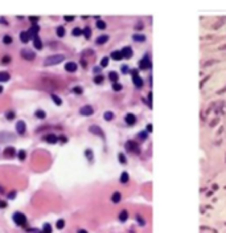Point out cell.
Segmentation results:
<instances>
[{"instance_id": "60d3db41", "label": "cell", "mask_w": 226, "mask_h": 233, "mask_svg": "<svg viewBox=\"0 0 226 233\" xmlns=\"http://www.w3.org/2000/svg\"><path fill=\"white\" fill-rule=\"evenodd\" d=\"M38 19H40V17H38V16H33V17L31 16V17H29V20H31V21L33 23V25H36V23L38 21Z\"/></svg>"}, {"instance_id": "4dcf8cb0", "label": "cell", "mask_w": 226, "mask_h": 233, "mask_svg": "<svg viewBox=\"0 0 226 233\" xmlns=\"http://www.w3.org/2000/svg\"><path fill=\"white\" fill-rule=\"evenodd\" d=\"M42 233H52V226H50V224L46 223V224L42 226Z\"/></svg>"}, {"instance_id": "74e56055", "label": "cell", "mask_w": 226, "mask_h": 233, "mask_svg": "<svg viewBox=\"0 0 226 233\" xmlns=\"http://www.w3.org/2000/svg\"><path fill=\"white\" fill-rule=\"evenodd\" d=\"M107 65H108V58H107V57H103L102 61H101V66L105 68V66H107Z\"/></svg>"}, {"instance_id": "6da1fadb", "label": "cell", "mask_w": 226, "mask_h": 233, "mask_svg": "<svg viewBox=\"0 0 226 233\" xmlns=\"http://www.w3.org/2000/svg\"><path fill=\"white\" fill-rule=\"evenodd\" d=\"M65 60V56L62 54H53V56H49L45 58V65L46 66H50V65H57V64L62 62Z\"/></svg>"}, {"instance_id": "f546056e", "label": "cell", "mask_w": 226, "mask_h": 233, "mask_svg": "<svg viewBox=\"0 0 226 233\" xmlns=\"http://www.w3.org/2000/svg\"><path fill=\"white\" fill-rule=\"evenodd\" d=\"M82 33L85 34V37H86V38H90V36H91V29H90L89 27H86V28L83 29V31H82Z\"/></svg>"}, {"instance_id": "3957f363", "label": "cell", "mask_w": 226, "mask_h": 233, "mask_svg": "<svg viewBox=\"0 0 226 233\" xmlns=\"http://www.w3.org/2000/svg\"><path fill=\"white\" fill-rule=\"evenodd\" d=\"M21 57L22 58H25V60H28V61H32V60H34V57H36V54H34V52H32V50H29V49H24V50H21Z\"/></svg>"}, {"instance_id": "7402d4cb", "label": "cell", "mask_w": 226, "mask_h": 233, "mask_svg": "<svg viewBox=\"0 0 226 233\" xmlns=\"http://www.w3.org/2000/svg\"><path fill=\"white\" fill-rule=\"evenodd\" d=\"M118 77H119V75H118L117 72H110V73H108V78L111 80L112 82H117V81H118Z\"/></svg>"}, {"instance_id": "d590c367", "label": "cell", "mask_w": 226, "mask_h": 233, "mask_svg": "<svg viewBox=\"0 0 226 233\" xmlns=\"http://www.w3.org/2000/svg\"><path fill=\"white\" fill-rule=\"evenodd\" d=\"M72 33H73V36H81V34H82V29H79V28H74Z\"/></svg>"}, {"instance_id": "8d00e7d4", "label": "cell", "mask_w": 226, "mask_h": 233, "mask_svg": "<svg viewBox=\"0 0 226 233\" xmlns=\"http://www.w3.org/2000/svg\"><path fill=\"white\" fill-rule=\"evenodd\" d=\"M9 62H11V57L9 56H4L2 58V64H3V65H7V64H9Z\"/></svg>"}, {"instance_id": "5b68a950", "label": "cell", "mask_w": 226, "mask_h": 233, "mask_svg": "<svg viewBox=\"0 0 226 233\" xmlns=\"http://www.w3.org/2000/svg\"><path fill=\"white\" fill-rule=\"evenodd\" d=\"M16 130H17V132L20 134V135H22V134L25 132V130H27V126H25V122L24 121H19L16 123Z\"/></svg>"}, {"instance_id": "44dd1931", "label": "cell", "mask_w": 226, "mask_h": 233, "mask_svg": "<svg viewBox=\"0 0 226 233\" xmlns=\"http://www.w3.org/2000/svg\"><path fill=\"white\" fill-rule=\"evenodd\" d=\"M108 40V36H106V34H103V36H99L97 38V44H99V45H102V44H105L106 41Z\"/></svg>"}, {"instance_id": "7dc6e473", "label": "cell", "mask_w": 226, "mask_h": 233, "mask_svg": "<svg viewBox=\"0 0 226 233\" xmlns=\"http://www.w3.org/2000/svg\"><path fill=\"white\" fill-rule=\"evenodd\" d=\"M136 219L139 220V224H140V225H144V224H146V223H144V220H142V217H140V216H138Z\"/></svg>"}, {"instance_id": "52a82bcc", "label": "cell", "mask_w": 226, "mask_h": 233, "mask_svg": "<svg viewBox=\"0 0 226 233\" xmlns=\"http://www.w3.org/2000/svg\"><path fill=\"white\" fill-rule=\"evenodd\" d=\"M65 70L69 72V73H74L75 70H77V64L73 62V61H69L65 64Z\"/></svg>"}, {"instance_id": "ab89813d", "label": "cell", "mask_w": 226, "mask_h": 233, "mask_svg": "<svg viewBox=\"0 0 226 233\" xmlns=\"http://www.w3.org/2000/svg\"><path fill=\"white\" fill-rule=\"evenodd\" d=\"M112 89H114V90H117V91H119V90H122V85H120V84H118V82H114Z\"/></svg>"}, {"instance_id": "b9f144b4", "label": "cell", "mask_w": 226, "mask_h": 233, "mask_svg": "<svg viewBox=\"0 0 226 233\" xmlns=\"http://www.w3.org/2000/svg\"><path fill=\"white\" fill-rule=\"evenodd\" d=\"M119 162L120 163H126L127 160H126V156L123 155V154H119Z\"/></svg>"}, {"instance_id": "836d02e7", "label": "cell", "mask_w": 226, "mask_h": 233, "mask_svg": "<svg viewBox=\"0 0 226 233\" xmlns=\"http://www.w3.org/2000/svg\"><path fill=\"white\" fill-rule=\"evenodd\" d=\"M94 82H95V84H102V82H103V75H102V74H98V75H95Z\"/></svg>"}, {"instance_id": "9c48e42d", "label": "cell", "mask_w": 226, "mask_h": 233, "mask_svg": "<svg viewBox=\"0 0 226 233\" xmlns=\"http://www.w3.org/2000/svg\"><path fill=\"white\" fill-rule=\"evenodd\" d=\"M44 141L48 142V143H50V144H54V143L58 142V137H56L54 134H49V135H46V137L44 138Z\"/></svg>"}, {"instance_id": "db71d44e", "label": "cell", "mask_w": 226, "mask_h": 233, "mask_svg": "<svg viewBox=\"0 0 226 233\" xmlns=\"http://www.w3.org/2000/svg\"><path fill=\"white\" fill-rule=\"evenodd\" d=\"M0 192H4V188L2 187V185H0Z\"/></svg>"}, {"instance_id": "484cf974", "label": "cell", "mask_w": 226, "mask_h": 233, "mask_svg": "<svg viewBox=\"0 0 226 233\" xmlns=\"http://www.w3.org/2000/svg\"><path fill=\"white\" fill-rule=\"evenodd\" d=\"M128 179H130V176H128V173H127V172H123L120 175V183H127V182H128Z\"/></svg>"}, {"instance_id": "83f0119b", "label": "cell", "mask_w": 226, "mask_h": 233, "mask_svg": "<svg viewBox=\"0 0 226 233\" xmlns=\"http://www.w3.org/2000/svg\"><path fill=\"white\" fill-rule=\"evenodd\" d=\"M57 36H58V37H63V36H65V28H63V27H58V28H57Z\"/></svg>"}, {"instance_id": "8fae6325", "label": "cell", "mask_w": 226, "mask_h": 233, "mask_svg": "<svg viewBox=\"0 0 226 233\" xmlns=\"http://www.w3.org/2000/svg\"><path fill=\"white\" fill-rule=\"evenodd\" d=\"M120 52H122V56L126 57V58H131L132 57V49L130 48V46H126V48H123Z\"/></svg>"}, {"instance_id": "d4e9b609", "label": "cell", "mask_w": 226, "mask_h": 233, "mask_svg": "<svg viewBox=\"0 0 226 233\" xmlns=\"http://www.w3.org/2000/svg\"><path fill=\"white\" fill-rule=\"evenodd\" d=\"M34 115H36L37 118H40V119H44L46 114H45V111H44V110H36V113H34Z\"/></svg>"}, {"instance_id": "e575fe53", "label": "cell", "mask_w": 226, "mask_h": 233, "mask_svg": "<svg viewBox=\"0 0 226 233\" xmlns=\"http://www.w3.org/2000/svg\"><path fill=\"white\" fill-rule=\"evenodd\" d=\"M17 156H19V159H20V160H24V159H25V156H27V152H25L24 150H20V151H19V154H17Z\"/></svg>"}, {"instance_id": "4fadbf2b", "label": "cell", "mask_w": 226, "mask_h": 233, "mask_svg": "<svg viewBox=\"0 0 226 233\" xmlns=\"http://www.w3.org/2000/svg\"><path fill=\"white\" fill-rule=\"evenodd\" d=\"M15 154H16V150L13 147H7V148L4 150V156H7V158H9V156L12 158Z\"/></svg>"}, {"instance_id": "7bdbcfd3", "label": "cell", "mask_w": 226, "mask_h": 233, "mask_svg": "<svg viewBox=\"0 0 226 233\" xmlns=\"http://www.w3.org/2000/svg\"><path fill=\"white\" fill-rule=\"evenodd\" d=\"M73 91H74V93H77V94H81V93H82V89H81V87H74Z\"/></svg>"}, {"instance_id": "d6986e66", "label": "cell", "mask_w": 226, "mask_h": 233, "mask_svg": "<svg viewBox=\"0 0 226 233\" xmlns=\"http://www.w3.org/2000/svg\"><path fill=\"white\" fill-rule=\"evenodd\" d=\"M127 219H128V212H127V211H120V213H119V220L122 221V223H124Z\"/></svg>"}, {"instance_id": "ba28073f", "label": "cell", "mask_w": 226, "mask_h": 233, "mask_svg": "<svg viewBox=\"0 0 226 233\" xmlns=\"http://www.w3.org/2000/svg\"><path fill=\"white\" fill-rule=\"evenodd\" d=\"M90 132L95 134V135H99L101 138H105V134L101 130V127H98V126H90Z\"/></svg>"}, {"instance_id": "5bb4252c", "label": "cell", "mask_w": 226, "mask_h": 233, "mask_svg": "<svg viewBox=\"0 0 226 233\" xmlns=\"http://www.w3.org/2000/svg\"><path fill=\"white\" fill-rule=\"evenodd\" d=\"M132 74H134V84L138 86V87H140L142 85H143V81H142V78L139 77V75L136 74V70H134L132 72Z\"/></svg>"}, {"instance_id": "7a4b0ae2", "label": "cell", "mask_w": 226, "mask_h": 233, "mask_svg": "<svg viewBox=\"0 0 226 233\" xmlns=\"http://www.w3.org/2000/svg\"><path fill=\"white\" fill-rule=\"evenodd\" d=\"M13 221L19 225V226H27L28 225V220H27V217H25V215L24 213H21V212H16L15 215H13Z\"/></svg>"}, {"instance_id": "bcb514c9", "label": "cell", "mask_w": 226, "mask_h": 233, "mask_svg": "<svg viewBox=\"0 0 226 233\" xmlns=\"http://www.w3.org/2000/svg\"><path fill=\"white\" fill-rule=\"evenodd\" d=\"M63 19H65L66 21H73L74 20V16H65Z\"/></svg>"}, {"instance_id": "f907efd6", "label": "cell", "mask_w": 226, "mask_h": 233, "mask_svg": "<svg viewBox=\"0 0 226 233\" xmlns=\"http://www.w3.org/2000/svg\"><path fill=\"white\" fill-rule=\"evenodd\" d=\"M5 205H7V204H5V203H2V201H0V208H4Z\"/></svg>"}, {"instance_id": "f35d334b", "label": "cell", "mask_w": 226, "mask_h": 233, "mask_svg": "<svg viewBox=\"0 0 226 233\" xmlns=\"http://www.w3.org/2000/svg\"><path fill=\"white\" fill-rule=\"evenodd\" d=\"M5 115H7V119H8V121H12V119H15V113H13V111H8V113L5 114Z\"/></svg>"}, {"instance_id": "816d5d0a", "label": "cell", "mask_w": 226, "mask_h": 233, "mask_svg": "<svg viewBox=\"0 0 226 233\" xmlns=\"http://www.w3.org/2000/svg\"><path fill=\"white\" fill-rule=\"evenodd\" d=\"M78 233H87V230H85V229H79V230H78Z\"/></svg>"}, {"instance_id": "277c9868", "label": "cell", "mask_w": 226, "mask_h": 233, "mask_svg": "<svg viewBox=\"0 0 226 233\" xmlns=\"http://www.w3.org/2000/svg\"><path fill=\"white\" fill-rule=\"evenodd\" d=\"M79 113L82 114V115H85V116H89V115H91L93 113H94V109H93V107L90 106V105H86V106L81 107Z\"/></svg>"}, {"instance_id": "11a10c76", "label": "cell", "mask_w": 226, "mask_h": 233, "mask_svg": "<svg viewBox=\"0 0 226 233\" xmlns=\"http://www.w3.org/2000/svg\"><path fill=\"white\" fill-rule=\"evenodd\" d=\"M0 93H3V86L0 85Z\"/></svg>"}, {"instance_id": "30bf717a", "label": "cell", "mask_w": 226, "mask_h": 233, "mask_svg": "<svg viewBox=\"0 0 226 233\" xmlns=\"http://www.w3.org/2000/svg\"><path fill=\"white\" fill-rule=\"evenodd\" d=\"M38 31H40L38 25H32V28L29 29V31H27V32H28V34H29V37L34 38V37H37V33H38Z\"/></svg>"}, {"instance_id": "2e32d148", "label": "cell", "mask_w": 226, "mask_h": 233, "mask_svg": "<svg viewBox=\"0 0 226 233\" xmlns=\"http://www.w3.org/2000/svg\"><path fill=\"white\" fill-rule=\"evenodd\" d=\"M33 45H34L36 49H42V43H41V40L38 38V36L33 38Z\"/></svg>"}, {"instance_id": "603a6c76", "label": "cell", "mask_w": 226, "mask_h": 233, "mask_svg": "<svg viewBox=\"0 0 226 233\" xmlns=\"http://www.w3.org/2000/svg\"><path fill=\"white\" fill-rule=\"evenodd\" d=\"M52 100H53V102L57 105V106H61V105H62L61 98H60V97H57L56 94H52Z\"/></svg>"}, {"instance_id": "9a60e30c", "label": "cell", "mask_w": 226, "mask_h": 233, "mask_svg": "<svg viewBox=\"0 0 226 233\" xmlns=\"http://www.w3.org/2000/svg\"><path fill=\"white\" fill-rule=\"evenodd\" d=\"M9 73L7 72H0V82H7V81L9 80Z\"/></svg>"}, {"instance_id": "f5cc1de1", "label": "cell", "mask_w": 226, "mask_h": 233, "mask_svg": "<svg viewBox=\"0 0 226 233\" xmlns=\"http://www.w3.org/2000/svg\"><path fill=\"white\" fill-rule=\"evenodd\" d=\"M81 64H82V66H83V68H86V66H87V64H86L85 61H82V62H81Z\"/></svg>"}, {"instance_id": "8992f818", "label": "cell", "mask_w": 226, "mask_h": 233, "mask_svg": "<svg viewBox=\"0 0 226 233\" xmlns=\"http://www.w3.org/2000/svg\"><path fill=\"white\" fill-rule=\"evenodd\" d=\"M126 147H127V150L128 151H131V152H135V154H138L139 152V147H138V144L135 143V142H127L126 143Z\"/></svg>"}, {"instance_id": "681fc988", "label": "cell", "mask_w": 226, "mask_h": 233, "mask_svg": "<svg viewBox=\"0 0 226 233\" xmlns=\"http://www.w3.org/2000/svg\"><path fill=\"white\" fill-rule=\"evenodd\" d=\"M58 141H61V142H66L67 139H66V137H58Z\"/></svg>"}, {"instance_id": "cb8c5ba5", "label": "cell", "mask_w": 226, "mask_h": 233, "mask_svg": "<svg viewBox=\"0 0 226 233\" xmlns=\"http://www.w3.org/2000/svg\"><path fill=\"white\" fill-rule=\"evenodd\" d=\"M151 65H149V61L147 60V58H144V60H142L140 61V68L142 69H147V68H149Z\"/></svg>"}, {"instance_id": "ee69618b", "label": "cell", "mask_w": 226, "mask_h": 233, "mask_svg": "<svg viewBox=\"0 0 226 233\" xmlns=\"http://www.w3.org/2000/svg\"><path fill=\"white\" fill-rule=\"evenodd\" d=\"M15 196H16V192L13 191V192H11V193H8V199H15Z\"/></svg>"}, {"instance_id": "ac0fdd59", "label": "cell", "mask_w": 226, "mask_h": 233, "mask_svg": "<svg viewBox=\"0 0 226 233\" xmlns=\"http://www.w3.org/2000/svg\"><path fill=\"white\" fill-rule=\"evenodd\" d=\"M120 199H122V195L119 193V192H114L112 196H111V201L112 203H119Z\"/></svg>"}, {"instance_id": "7c38bea8", "label": "cell", "mask_w": 226, "mask_h": 233, "mask_svg": "<svg viewBox=\"0 0 226 233\" xmlns=\"http://www.w3.org/2000/svg\"><path fill=\"white\" fill-rule=\"evenodd\" d=\"M126 122H127V125H135V122H136V116L134 115V114H127L126 115Z\"/></svg>"}, {"instance_id": "f6af8a7d", "label": "cell", "mask_w": 226, "mask_h": 233, "mask_svg": "<svg viewBox=\"0 0 226 233\" xmlns=\"http://www.w3.org/2000/svg\"><path fill=\"white\" fill-rule=\"evenodd\" d=\"M134 38H135V40H139V41H143V40H144V36H138V34H135Z\"/></svg>"}, {"instance_id": "1f68e13d", "label": "cell", "mask_w": 226, "mask_h": 233, "mask_svg": "<svg viewBox=\"0 0 226 233\" xmlns=\"http://www.w3.org/2000/svg\"><path fill=\"white\" fill-rule=\"evenodd\" d=\"M103 116H105V119H106V121H111V119L114 118V113H111V111H106L105 114H103Z\"/></svg>"}, {"instance_id": "ffe728a7", "label": "cell", "mask_w": 226, "mask_h": 233, "mask_svg": "<svg viewBox=\"0 0 226 233\" xmlns=\"http://www.w3.org/2000/svg\"><path fill=\"white\" fill-rule=\"evenodd\" d=\"M111 57L114 58V60H122L123 58V56H122V52L120 50H114L111 53Z\"/></svg>"}, {"instance_id": "c3c4849f", "label": "cell", "mask_w": 226, "mask_h": 233, "mask_svg": "<svg viewBox=\"0 0 226 233\" xmlns=\"http://www.w3.org/2000/svg\"><path fill=\"white\" fill-rule=\"evenodd\" d=\"M86 155L89 156V159H90V160L93 159V156H91V151H90V150H87V151H86Z\"/></svg>"}, {"instance_id": "e0dca14e", "label": "cell", "mask_w": 226, "mask_h": 233, "mask_svg": "<svg viewBox=\"0 0 226 233\" xmlns=\"http://www.w3.org/2000/svg\"><path fill=\"white\" fill-rule=\"evenodd\" d=\"M29 38H31V37H29V34H28L27 31L20 33V40H21L22 43H28V41H29Z\"/></svg>"}, {"instance_id": "4316f807", "label": "cell", "mask_w": 226, "mask_h": 233, "mask_svg": "<svg viewBox=\"0 0 226 233\" xmlns=\"http://www.w3.org/2000/svg\"><path fill=\"white\" fill-rule=\"evenodd\" d=\"M12 41H13V40H12V37H11L9 34H5V36L3 37V43H4V44H7V45L12 44Z\"/></svg>"}, {"instance_id": "f1b7e54d", "label": "cell", "mask_w": 226, "mask_h": 233, "mask_svg": "<svg viewBox=\"0 0 226 233\" xmlns=\"http://www.w3.org/2000/svg\"><path fill=\"white\" fill-rule=\"evenodd\" d=\"M63 226H65V220H62V219H60L56 223V228L57 229H62Z\"/></svg>"}, {"instance_id": "d6a6232c", "label": "cell", "mask_w": 226, "mask_h": 233, "mask_svg": "<svg viewBox=\"0 0 226 233\" xmlns=\"http://www.w3.org/2000/svg\"><path fill=\"white\" fill-rule=\"evenodd\" d=\"M97 28L98 29H105L106 28V23L103 21V20H98L97 21Z\"/></svg>"}]
</instances>
